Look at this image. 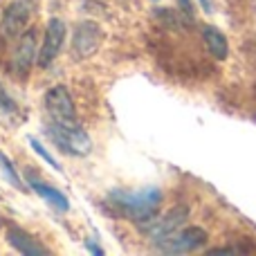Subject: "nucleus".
<instances>
[{
    "label": "nucleus",
    "mask_w": 256,
    "mask_h": 256,
    "mask_svg": "<svg viewBox=\"0 0 256 256\" xmlns=\"http://www.w3.org/2000/svg\"><path fill=\"white\" fill-rule=\"evenodd\" d=\"M110 202L115 204L126 218L140 222L155 214V209L162 202V191H160L158 186L137 189V191H112Z\"/></svg>",
    "instance_id": "1"
},
{
    "label": "nucleus",
    "mask_w": 256,
    "mask_h": 256,
    "mask_svg": "<svg viewBox=\"0 0 256 256\" xmlns=\"http://www.w3.org/2000/svg\"><path fill=\"white\" fill-rule=\"evenodd\" d=\"M207 243V232L202 227H180L178 232L153 240L155 250L162 254H189Z\"/></svg>",
    "instance_id": "2"
},
{
    "label": "nucleus",
    "mask_w": 256,
    "mask_h": 256,
    "mask_svg": "<svg viewBox=\"0 0 256 256\" xmlns=\"http://www.w3.org/2000/svg\"><path fill=\"white\" fill-rule=\"evenodd\" d=\"M45 110H48L52 124L68 126V128L81 126L79 117H76L74 102H72V94L66 86H54V88H50L45 92Z\"/></svg>",
    "instance_id": "3"
},
{
    "label": "nucleus",
    "mask_w": 256,
    "mask_h": 256,
    "mask_svg": "<svg viewBox=\"0 0 256 256\" xmlns=\"http://www.w3.org/2000/svg\"><path fill=\"white\" fill-rule=\"evenodd\" d=\"M48 132L52 137V142L63 150V153H70L72 158H86L92 148V142H90L88 132L81 126L68 128V126H58L50 122Z\"/></svg>",
    "instance_id": "4"
},
{
    "label": "nucleus",
    "mask_w": 256,
    "mask_h": 256,
    "mask_svg": "<svg viewBox=\"0 0 256 256\" xmlns=\"http://www.w3.org/2000/svg\"><path fill=\"white\" fill-rule=\"evenodd\" d=\"M186 216H189V212H186L184 207H176L168 214H164V216L153 214V216L144 218V220L135 222V225H137V230H140L142 234L148 236L150 240H158V238H164V236H168V234L180 230V227L186 222Z\"/></svg>",
    "instance_id": "5"
},
{
    "label": "nucleus",
    "mask_w": 256,
    "mask_h": 256,
    "mask_svg": "<svg viewBox=\"0 0 256 256\" xmlns=\"http://www.w3.org/2000/svg\"><path fill=\"white\" fill-rule=\"evenodd\" d=\"M34 9H36V0H12L2 14V22H0L2 34L9 36V38H20L27 32V27H30Z\"/></svg>",
    "instance_id": "6"
},
{
    "label": "nucleus",
    "mask_w": 256,
    "mask_h": 256,
    "mask_svg": "<svg viewBox=\"0 0 256 256\" xmlns=\"http://www.w3.org/2000/svg\"><path fill=\"white\" fill-rule=\"evenodd\" d=\"M104 40V32L97 22L92 20H81L74 27V34H72V56L76 61H86L92 54H97L99 45Z\"/></svg>",
    "instance_id": "7"
},
{
    "label": "nucleus",
    "mask_w": 256,
    "mask_h": 256,
    "mask_svg": "<svg viewBox=\"0 0 256 256\" xmlns=\"http://www.w3.org/2000/svg\"><path fill=\"white\" fill-rule=\"evenodd\" d=\"M63 40H66V22L61 18H52L48 22V30H45V40L38 50V68H50V63L58 56L63 48Z\"/></svg>",
    "instance_id": "8"
},
{
    "label": "nucleus",
    "mask_w": 256,
    "mask_h": 256,
    "mask_svg": "<svg viewBox=\"0 0 256 256\" xmlns=\"http://www.w3.org/2000/svg\"><path fill=\"white\" fill-rule=\"evenodd\" d=\"M36 56V32L34 30H27L25 34L20 36L18 40V48L14 52V72L18 76H27L32 70V63H34Z\"/></svg>",
    "instance_id": "9"
},
{
    "label": "nucleus",
    "mask_w": 256,
    "mask_h": 256,
    "mask_svg": "<svg viewBox=\"0 0 256 256\" xmlns=\"http://www.w3.org/2000/svg\"><path fill=\"white\" fill-rule=\"evenodd\" d=\"M22 120H25V112H22L20 104L0 81V126L16 128L22 124Z\"/></svg>",
    "instance_id": "10"
},
{
    "label": "nucleus",
    "mask_w": 256,
    "mask_h": 256,
    "mask_svg": "<svg viewBox=\"0 0 256 256\" xmlns=\"http://www.w3.org/2000/svg\"><path fill=\"white\" fill-rule=\"evenodd\" d=\"M7 240L14 250H18L20 254H27V256H45L48 250L38 243L36 238H32L27 232L18 230V227H9L7 230Z\"/></svg>",
    "instance_id": "11"
},
{
    "label": "nucleus",
    "mask_w": 256,
    "mask_h": 256,
    "mask_svg": "<svg viewBox=\"0 0 256 256\" xmlns=\"http://www.w3.org/2000/svg\"><path fill=\"white\" fill-rule=\"evenodd\" d=\"M27 182H30V186H32V191L34 194H38L40 198L45 200V202H50L56 212H68L70 209V202H68V198L61 194V191H56L54 186H50V184H45V182H40L38 178H27Z\"/></svg>",
    "instance_id": "12"
},
{
    "label": "nucleus",
    "mask_w": 256,
    "mask_h": 256,
    "mask_svg": "<svg viewBox=\"0 0 256 256\" xmlns=\"http://www.w3.org/2000/svg\"><path fill=\"white\" fill-rule=\"evenodd\" d=\"M202 38H204V45H207L209 52H212L218 61H225L227 54H230V43H227L225 34H222L220 30H216V27L207 25V27H202Z\"/></svg>",
    "instance_id": "13"
},
{
    "label": "nucleus",
    "mask_w": 256,
    "mask_h": 256,
    "mask_svg": "<svg viewBox=\"0 0 256 256\" xmlns=\"http://www.w3.org/2000/svg\"><path fill=\"white\" fill-rule=\"evenodd\" d=\"M0 168L4 171V176H7V180L12 182L16 189H20V191H25V184H22V180H20V176L16 173V168L12 166V162L7 160V155L4 153H0Z\"/></svg>",
    "instance_id": "14"
},
{
    "label": "nucleus",
    "mask_w": 256,
    "mask_h": 256,
    "mask_svg": "<svg viewBox=\"0 0 256 256\" xmlns=\"http://www.w3.org/2000/svg\"><path fill=\"white\" fill-rule=\"evenodd\" d=\"M30 146L36 150V155H40V160H43V162H48L52 168H56V171H61V164H58L56 160H54V155H50V150L45 148V146L40 144V142L36 140V137H30Z\"/></svg>",
    "instance_id": "15"
},
{
    "label": "nucleus",
    "mask_w": 256,
    "mask_h": 256,
    "mask_svg": "<svg viewBox=\"0 0 256 256\" xmlns=\"http://www.w3.org/2000/svg\"><path fill=\"white\" fill-rule=\"evenodd\" d=\"M178 4H180V9H182V14H184V18L186 20H194V2H191V0H178Z\"/></svg>",
    "instance_id": "16"
},
{
    "label": "nucleus",
    "mask_w": 256,
    "mask_h": 256,
    "mask_svg": "<svg viewBox=\"0 0 256 256\" xmlns=\"http://www.w3.org/2000/svg\"><path fill=\"white\" fill-rule=\"evenodd\" d=\"M86 248H88L92 254H99V256L104 254V250H99V248H97V243H92V240H86Z\"/></svg>",
    "instance_id": "17"
},
{
    "label": "nucleus",
    "mask_w": 256,
    "mask_h": 256,
    "mask_svg": "<svg viewBox=\"0 0 256 256\" xmlns=\"http://www.w3.org/2000/svg\"><path fill=\"white\" fill-rule=\"evenodd\" d=\"M200 2L204 4V12H207V14H212V4H209V0H200Z\"/></svg>",
    "instance_id": "18"
}]
</instances>
